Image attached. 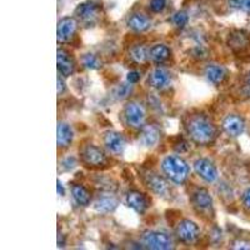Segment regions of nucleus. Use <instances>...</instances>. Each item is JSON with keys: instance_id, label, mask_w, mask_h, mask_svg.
<instances>
[{"instance_id": "b1692460", "label": "nucleus", "mask_w": 250, "mask_h": 250, "mask_svg": "<svg viewBox=\"0 0 250 250\" xmlns=\"http://www.w3.org/2000/svg\"><path fill=\"white\" fill-rule=\"evenodd\" d=\"M229 46L234 49H242L244 46L248 45L249 43V38L247 34H244L243 31H235L234 34H231L229 37Z\"/></svg>"}, {"instance_id": "4468645a", "label": "nucleus", "mask_w": 250, "mask_h": 250, "mask_svg": "<svg viewBox=\"0 0 250 250\" xmlns=\"http://www.w3.org/2000/svg\"><path fill=\"white\" fill-rule=\"evenodd\" d=\"M191 202L194 207L199 210H208L213 207V198L210 193L204 188H198L191 195Z\"/></svg>"}, {"instance_id": "c85d7f7f", "label": "nucleus", "mask_w": 250, "mask_h": 250, "mask_svg": "<svg viewBox=\"0 0 250 250\" xmlns=\"http://www.w3.org/2000/svg\"><path fill=\"white\" fill-rule=\"evenodd\" d=\"M165 5H167V0H151L150 1V9L154 13L163 12Z\"/></svg>"}, {"instance_id": "2eb2a0df", "label": "nucleus", "mask_w": 250, "mask_h": 250, "mask_svg": "<svg viewBox=\"0 0 250 250\" xmlns=\"http://www.w3.org/2000/svg\"><path fill=\"white\" fill-rule=\"evenodd\" d=\"M57 62L58 70H59V73H62V77H69L74 73V60L65 50H62V49L58 50Z\"/></svg>"}, {"instance_id": "4be33fe9", "label": "nucleus", "mask_w": 250, "mask_h": 250, "mask_svg": "<svg viewBox=\"0 0 250 250\" xmlns=\"http://www.w3.org/2000/svg\"><path fill=\"white\" fill-rule=\"evenodd\" d=\"M71 195L74 198L75 202L79 205H83V207H86V205L90 204L91 195L89 193V190L86 188H84L80 184H74L71 187Z\"/></svg>"}, {"instance_id": "aec40b11", "label": "nucleus", "mask_w": 250, "mask_h": 250, "mask_svg": "<svg viewBox=\"0 0 250 250\" xmlns=\"http://www.w3.org/2000/svg\"><path fill=\"white\" fill-rule=\"evenodd\" d=\"M146 184H148L149 189H151V191L155 193L156 195H164L168 191V184L158 174H149L146 176Z\"/></svg>"}, {"instance_id": "f257e3e1", "label": "nucleus", "mask_w": 250, "mask_h": 250, "mask_svg": "<svg viewBox=\"0 0 250 250\" xmlns=\"http://www.w3.org/2000/svg\"><path fill=\"white\" fill-rule=\"evenodd\" d=\"M189 137L194 143L199 145L211 144L216 138V126L205 115H193L187 124Z\"/></svg>"}, {"instance_id": "bb28decb", "label": "nucleus", "mask_w": 250, "mask_h": 250, "mask_svg": "<svg viewBox=\"0 0 250 250\" xmlns=\"http://www.w3.org/2000/svg\"><path fill=\"white\" fill-rule=\"evenodd\" d=\"M229 6L250 15V0H229Z\"/></svg>"}, {"instance_id": "dca6fc26", "label": "nucleus", "mask_w": 250, "mask_h": 250, "mask_svg": "<svg viewBox=\"0 0 250 250\" xmlns=\"http://www.w3.org/2000/svg\"><path fill=\"white\" fill-rule=\"evenodd\" d=\"M128 26L137 33H144L151 28V20L140 13H134L129 17Z\"/></svg>"}, {"instance_id": "a878e982", "label": "nucleus", "mask_w": 250, "mask_h": 250, "mask_svg": "<svg viewBox=\"0 0 250 250\" xmlns=\"http://www.w3.org/2000/svg\"><path fill=\"white\" fill-rule=\"evenodd\" d=\"M83 64L84 66L91 70H95V69H99L100 66V60L98 59L97 55L94 54H85L83 57Z\"/></svg>"}, {"instance_id": "72a5a7b5", "label": "nucleus", "mask_w": 250, "mask_h": 250, "mask_svg": "<svg viewBox=\"0 0 250 250\" xmlns=\"http://www.w3.org/2000/svg\"><path fill=\"white\" fill-rule=\"evenodd\" d=\"M65 91V84H64V80L62 78H58V94H62Z\"/></svg>"}, {"instance_id": "5701e85b", "label": "nucleus", "mask_w": 250, "mask_h": 250, "mask_svg": "<svg viewBox=\"0 0 250 250\" xmlns=\"http://www.w3.org/2000/svg\"><path fill=\"white\" fill-rule=\"evenodd\" d=\"M171 55L170 49L164 44H156L153 48L149 50V57L153 62H163L165 60H168Z\"/></svg>"}, {"instance_id": "423d86ee", "label": "nucleus", "mask_w": 250, "mask_h": 250, "mask_svg": "<svg viewBox=\"0 0 250 250\" xmlns=\"http://www.w3.org/2000/svg\"><path fill=\"white\" fill-rule=\"evenodd\" d=\"M176 236L185 244H191L199 238V227L189 219H184L176 225Z\"/></svg>"}, {"instance_id": "393cba45", "label": "nucleus", "mask_w": 250, "mask_h": 250, "mask_svg": "<svg viewBox=\"0 0 250 250\" xmlns=\"http://www.w3.org/2000/svg\"><path fill=\"white\" fill-rule=\"evenodd\" d=\"M130 57L134 62H144L145 60L148 59L149 53L146 51V49H145L144 46L137 45V46H134V48L130 50Z\"/></svg>"}, {"instance_id": "f8f14e48", "label": "nucleus", "mask_w": 250, "mask_h": 250, "mask_svg": "<svg viewBox=\"0 0 250 250\" xmlns=\"http://www.w3.org/2000/svg\"><path fill=\"white\" fill-rule=\"evenodd\" d=\"M82 158L86 164L91 167H100L106 162V156L104 151L95 145H86L82 150Z\"/></svg>"}, {"instance_id": "f3484780", "label": "nucleus", "mask_w": 250, "mask_h": 250, "mask_svg": "<svg viewBox=\"0 0 250 250\" xmlns=\"http://www.w3.org/2000/svg\"><path fill=\"white\" fill-rule=\"evenodd\" d=\"M73 140V130L68 123L59 122L57 129V143L59 148H68Z\"/></svg>"}, {"instance_id": "0eeeda50", "label": "nucleus", "mask_w": 250, "mask_h": 250, "mask_svg": "<svg viewBox=\"0 0 250 250\" xmlns=\"http://www.w3.org/2000/svg\"><path fill=\"white\" fill-rule=\"evenodd\" d=\"M194 170L207 183H214L218 179V169L209 159H198L194 163Z\"/></svg>"}, {"instance_id": "6ab92c4d", "label": "nucleus", "mask_w": 250, "mask_h": 250, "mask_svg": "<svg viewBox=\"0 0 250 250\" xmlns=\"http://www.w3.org/2000/svg\"><path fill=\"white\" fill-rule=\"evenodd\" d=\"M118 207L117 198H114L113 195H104L98 198V200L94 203V208L95 210L103 214H108L114 211Z\"/></svg>"}, {"instance_id": "39448f33", "label": "nucleus", "mask_w": 250, "mask_h": 250, "mask_svg": "<svg viewBox=\"0 0 250 250\" xmlns=\"http://www.w3.org/2000/svg\"><path fill=\"white\" fill-rule=\"evenodd\" d=\"M123 115H124L125 123H126L129 126H131V128L134 129L143 128L145 119V113L143 106H140L138 103L129 102L128 104L125 105Z\"/></svg>"}, {"instance_id": "ddd939ff", "label": "nucleus", "mask_w": 250, "mask_h": 250, "mask_svg": "<svg viewBox=\"0 0 250 250\" xmlns=\"http://www.w3.org/2000/svg\"><path fill=\"white\" fill-rule=\"evenodd\" d=\"M126 204H128V207H130L131 209H134V210L139 214L145 213V210L149 207L146 196L137 190H130L126 194Z\"/></svg>"}, {"instance_id": "412c9836", "label": "nucleus", "mask_w": 250, "mask_h": 250, "mask_svg": "<svg viewBox=\"0 0 250 250\" xmlns=\"http://www.w3.org/2000/svg\"><path fill=\"white\" fill-rule=\"evenodd\" d=\"M158 139H159V129L155 125H146L143 128L140 140L145 146H154Z\"/></svg>"}, {"instance_id": "7c9ffc66", "label": "nucleus", "mask_w": 250, "mask_h": 250, "mask_svg": "<svg viewBox=\"0 0 250 250\" xmlns=\"http://www.w3.org/2000/svg\"><path fill=\"white\" fill-rule=\"evenodd\" d=\"M126 79H128V82L130 83V84H135V83L139 82L140 74L138 71H130L128 74V77H126Z\"/></svg>"}, {"instance_id": "a211bd4d", "label": "nucleus", "mask_w": 250, "mask_h": 250, "mask_svg": "<svg viewBox=\"0 0 250 250\" xmlns=\"http://www.w3.org/2000/svg\"><path fill=\"white\" fill-rule=\"evenodd\" d=\"M227 75V69L222 65H218V64L209 65L205 69V77H207V79L210 83H213V84H215V85H218V84L224 82Z\"/></svg>"}, {"instance_id": "c9c22d12", "label": "nucleus", "mask_w": 250, "mask_h": 250, "mask_svg": "<svg viewBox=\"0 0 250 250\" xmlns=\"http://www.w3.org/2000/svg\"><path fill=\"white\" fill-rule=\"evenodd\" d=\"M248 79H249V82H250V73H249V74H248Z\"/></svg>"}, {"instance_id": "6e6552de", "label": "nucleus", "mask_w": 250, "mask_h": 250, "mask_svg": "<svg viewBox=\"0 0 250 250\" xmlns=\"http://www.w3.org/2000/svg\"><path fill=\"white\" fill-rule=\"evenodd\" d=\"M78 26V20L73 17H65L59 20L57 29L58 42L65 43L73 38Z\"/></svg>"}, {"instance_id": "cd10ccee", "label": "nucleus", "mask_w": 250, "mask_h": 250, "mask_svg": "<svg viewBox=\"0 0 250 250\" xmlns=\"http://www.w3.org/2000/svg\"><path fill=\"white\" fill-rule=\"evenodd\" d=\"M173 23L175 24L178 28L180 29L185 28V26L188 25V23H189V15H188L185 12L175 13L173 17Z\"/></svg>"}, {"instance_id": "9b49d317", "label": "nucleus", "mask_w": 250, "mask_h": 250, "mask_svg": "<svg viewBox=\"0 0 250 250\" xmlns=\"http://www.w3.org/2000/svg\"><path fill=\"white\" fill-rule=\"evenodd\" d=\"M149 84L156 90L168 89L171 84L170 73L164 68H155L149 75Z\"/></svg>"}, {"instance_id": "20e7f679", "label": "nucleus", "mask_w": 250, "mask_h": 250, "mask_svg": "<svg viewBox=\"0 0 250 250\" xmlns=\"http://www.w3.org/2000/svg\"><path fill=\"white\" fill-rule=\"evenodd\" d=\"M100 15V6L99 4L94 1H88L83 3L75 9V19L82 21L84 25H93L97 23L98 18Z\"/></svg>"}, {"instance_id": "1a4fd4ad", "label": "nucleus", "mask_w": 250, "mask_h": 250, "mask_svg": "<svg viewBox=\"0 0 250 250\" xmlns=\"http://www.w3.org/2000/svg\"><path fill=\"white\" fill-rule=\"evenodd\" d=\"M223 130L229 135V137H239L242 135L245 130V123L242 117L236 114H230L223 120Z\"/></svg>"}, {"instance_id": "f03ea898", "label": "nucleus", "mask_w": 250, "mask_h": 250, "mask_svg": "<svg viewBox=\"0 0 250 250\" xmlns=\"http://www.w3.org/2000/svg\"><path fill=\"white\" fill-rule=\"evenodd\" d=\"M162 170L169 180L175 184H183L189 176V165L180 156L169 155L162 162Z\"/></svg>"}, {"instance_id": "f704fd0d", "label": "nucleus", "mask_w": 250, "mask_h": 250, "mask_svg": "<svg viewBox=\"0 0 250 250\" xmlns=\"http://www.w3.org/2000/svg\"><path fill=\"white\" fill-rule=\"evenodd\" d=\"M58 194H60V195H64V194H65L64 188H62V184L59 182V180H58Z\"/></svg>"}, {"instance_id": "2f4dec72", "label": "nucleus", "mask_w": 250, "mask_h": 250, "mask_svg": "<svg viewBox=\"0 0 250 250\" xmlns=\"http://www.w3.org/2000/svg\"><path fill=\"white\" fill-rule=\"evenodd\" d=\"M243 204H244L245 208L250 209V188L245 191L244 195H243Z\"/></svg>"}, {"instance_id": "c756f323", "label": "nucleus", "mask_w": 250, "mask_h": 250, "mask_svg": "<svg viewBox=\"0 0 250 250\" xmlns=\"http://www.w3.org/2000/svg\"><path fill=\"white\" fill-rule=\"evenodd\" d=\"M129 93H130V88H129V85H125V84H123V85L118 89L117 97L120 98V99H123V98L126 97Z\"/></svg>"}, {"instance_id": "7ed1b4c3", "label": "nucleus", "mask_w": 250, "mask_h": 250, "mask_svg": "<svg viewBox=\"0 0 250 250\" xmlns=\"http://www.w3.org/2000/svg\"><path fill=\"white\" fill-rule=\"evenodd\" d=\"M142 242L148 249L153 250H169L174 245L170 236L162 231H146L143 234Z\"/></svg>"}, {"instance_id": "473e14b6", "label": "nucleus", "mask_w": 250, "mask_h": 250, "mask_svg": "<svg viewBox=\"0 0 250 250\" xmlns=\"http://www.w3.org/2000/svg\"><path fill=\"white\" fill-rule=\"evenodd\" d=\"M234 248H235V249H250V243L240 240V242L234 243Z\"/></svg>"}, {"instance_id": "9d476101", "label": "nucleus", "mask_w": 250, "mask_h": 250, "mask_svg": "<svg viewBox=\"0 0 250 250\" xmlns=\"http://www.w3.org/2000/svg\"><path fill=\"white\" fill-rule=\"evenodd\" d=\"M104 145H105L106 150L114 155H120L125 148V139L123 134L118 131H106L104 134Z\"/></svg>"}]
</instances>
